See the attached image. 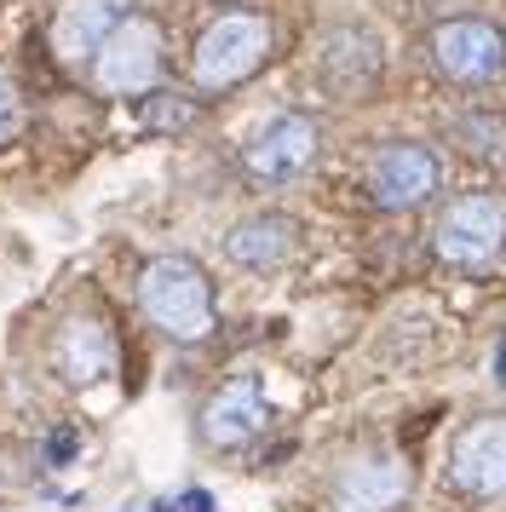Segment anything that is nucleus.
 <instances>
[{"label":"nucleus","mask_w":506,"mask_h":512,"mask_svg":"<svg viewBox=\"0 0 506 512\" xmlns=\"http://www.w3.org/2000/svg\"><path fill=\"white\" fill-rule=\"evenodd\" d=\"M317 144H322V127L311 116H276L271 127L253 133V144L242 150V167L259 185H288L317 162Z\"/></svg>","instance_id":"obj_7"},{"label":"nucleus","mask_w":506,"mask_h":512,"mask_svg":"<svg viewBox=\"0 0 506 512\" xmlns=\"http://www.w3.org/2000/svg\"><path fill=\"white\" fill-rule=\"evenodd\" d=\"M265 426V386L259 374H236L219 392L207 397L202 409V443L207 449H242L248 438H259Z\"/></svg>","instance_id":"obj_9"},{"label":"nucleus","mask_w":506,"mask_h":512,"mask_svg":"<svg viewBox=\"0 0 506 512\" xmlns=\"http://www.w3.org/2000/svg\"><path fill=\"white\" fill-rule=\"evenodd\" d=\"M437 179H443V167L426 144H386L368 167V196L386 213H409L437 196Z\"/></svg>","instance_id":"obj_8"},{"label":"nucleus","mask_w":506,"mask_h":512,"mask_svg":"<svg viewBox=\"0 0 506 512\" xmlns=\"http://www.w3.org/2000/svg\"><path fill=\"white\" fill-rule=\"evenodd\" d=\"M460 139H466V150H478V156H506V127L489 116L460 121Z\"/></svg>","instance_id":"obj_16"},{"label":"nucleus","mask_w":506,"mask_h":512,"mask_svg":"<svg viewBox=\"0 0 506 512\" xmlns=\"http://www.w3.org/2000/svg\"><path fill=\"white\" fill-rule=\"evenodd\" d=\"M495 374L506 380V340H501V351H495Z\"/></svg>","instance_id":"obj_20"},{"label":"nucleus","mask_w":506,"mask_h":512,"mask_svg":"<svg viewBox=\"0 0 506 512\" xmlns=\"http://www.w3.org/2000/svg\"><path fill=\"white\" fill-rule=\"evenodd\" d=\"M150 512H179V507H173V501H161V507H150Z\"/></svg>","instance_id":"obj_21"},{"label":"nucleus","mask_w":506,"mask_h":512,"mask_svg":"<svg viewBox=\"0 0 506 512\" xmlns=\"http://www.w3.org/2000/svg\"><path fill=\"white\" fill-rule=\"evenodd\" d=\"M265 58H271V24L259 12H225L196 35L190 81L202 93H225V87H242Z\"/></svg>","instance_id":"obj_2"},{"label":"nucleus","mask_w":506,"mask_h":512,"mask_svg":"<svg viewBox=\"0 0 506 512\" xmlns=\"http://www.w3.org/2000/svg\"><path fill=\"white\" fill-rule=\"evenodd\" d=\"M69 455H75V432H52V438H46V461L58 466V461H69Z\"/></svg>","instance_id":"obj_18"},{"label":"nucleus","mask_w":506,"mask_h":512,"mask_svg":"<svg viewBox=\"0 0 506 512\" xmlns=\"http://www.w3.org/2000/svg\"><path fill=\"white\" fill-rule=\"evenodd\" d=\"M432 248L443 265H466V271H478L489 259H501L506 248V208L495 196H460L449 202V213L437 219L432 231Z\"/></svg>","instance_id":"obj_3"},{"label":"nucleus","mask_w":506,"mask_h":512,"mask_svg":"<svg viewBox=\"0 0 506 512\" xmlns=\"http://www.w3.org/2000/svg\"><path fill=\"white\" fill-rule=\"evenodd\" d=\"M23 121H29V110H23V93L12 87V81H0V144L18 139Z\"/></svg>","instance_id":"obj_17"},{"label":"nucleus","mask_w":506,"mask_h":512,"mask_svg":"<svg viewBox=\"0 0 506 512\" xmlns=\"http://www.w3.org/2000/svg\"><path fill=\"white\" fill-rule=\"evenodd\" d=\"M173 507H179V512H213V495H207V489H184Z\"/></svg>","instance_id":"obj_19"},{"label":"nucleus","mask_w":506,"mask_h":512,"mask_svg":"<svg viewBox=\"0 0 506 512\" xmlns=\"http://www.w3.org/2000/svg\"><path fill=\"white\" fill-rule=\"evenodd\" d=\"M294 236H299V225L288 213H253L242 225H230L225 259L230 265H248V271H271V265H282L294 254Z\"/></svg>","instance_id":"obj_12"},{"label":"nucleus","mask_w":506,"mask_h":512,"mask_svg":"<svg viewBox=\"0 0 506 512\" xmlns=\"http://www.w3.org/2000/svg\"><path fill=\"white\" fill-rule=\"evenodd\" d=\"M161 75V29L150 18H127L92 52V81L104 93H150Z\"/></svg>","instance_id":"obj_5"},{"label":"nucleus","mask_w":506,"mask_h":512,"mask_svg":"<svg viewBox=\"0 0 506 512\" xmlns=\"http://www.w3.org/2000/svg\"><path fill=\"white\" fill-rule=\"evenodd\" d=\"M196 121V98H179V93H150L144 104V127H156V133H179Z\"/></svg>","instance_id":"obj_15"},{"label":"nucleus","mask_w":506,"mask_h":512,"mask_svg":"<svg viewBox=\"0 0 506 512\" xmlns=\"http://www.w3.org/2000/svg\"><path fill=\"white\" fill-rule=\"evenodd\" d=\"M322 75L340 93H368L380 81V41L368 29H334L322 41Z\"/></svg>","instance_id":"obj_14"},{"label":"nucleus","mask_w":506,"mask_h":512,"mask_svg":"<svg viewBox=\"0 0 506 512\" xmlns=\"http://www.w3.org/2000/svg\"><path fill=\"white\" fill-rule=\"evenodd\" d=\"M340 512H391L403 495H409V472L386 455H368V461H351L340 478Z\"/></svg>","instance_id":"obj_13"},{"label":"nucleus","mask_w":506,"mask_h":512,"mask_svg":"<svg viewBox=\"0 0 506 512\" xmlns=\"http://www.w3.org/2000/svg\"><path fill=\"white\" fill-rule=\"evenodd\" d=\"M449 478L472 501H501L506 495V415H483L460 426L449 443Z\"/></svg>","instance_id":"obj_6"},{"label":"nucleus","mask_w":506,"mask_h":512,"mask_svg":"<svg viewBox=\"0 0 506 512\" xmlns=\"http://www.w3.org/2000/svg\"><path fill=\"white\" fill-rule=\"evenodd\" d=\"M133 18V6L127 0H64L58 12H52V52L69 58V64H81L92 52L104 47V35L115 24H127Z\"/></svg>","instance_id":"obj_10"},{"label":"nucleus","mask_w":506,"mask_h":512,"mask_svg":"<svg viewBox=\"0 0 506 512\" xmlns=\"http://www.w3.org/2000/svg\"><path fill=\"white\" fill-rule=\"evenodd\" d=\"M432 64L460 87H489L506 75V35L489 18H449L432 29Z\"/></svg>","instance_id":"obj_4"},{"label":"nucleus","mask_w":506,"mask_h":512,"mask_svg":"<svg viewBox=\"0 0 506 512\" xmlns=\"http://www.w3.org/2000/svg\"><path fill=\"white\" fill-rule=\"evenodd\" d=\"M115 363H121V346H115V328L98 323V317H75L58 340V369H64L69 386H98L110 380Z\"/></svg>","instance_id":"obj_11"},{"label":"nucleus","mask_w":506,"mask_h":512,"mask_svg":"<svg viewBox=\"0 0 506 512\" xmlns=\"http://www.w3.org/2000/svg\"><path fill=\"white\" fill-rule=\"evenodd\" d=\"M138 305H144V317L161 334H173L184 346H196V340L213 334V282H207V271L196 259H184V254H161L144 265Z\"/></svg>","instance_id":"obj_1"}]
</instances>
